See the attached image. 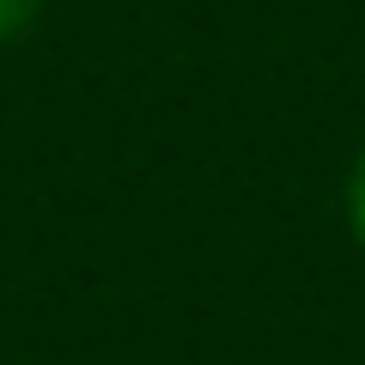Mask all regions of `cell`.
I'll return each mask as SVG.
<instances>
[{
  "mask_svg": "<svg viewBox=\"0 0 365 365\" xmlns=\"http://www.w3.org/2000/svg\"><path fill=\"white\" fill-rule=\"evenodd\" d=\"M43 6H49V0H0V49H6V43H25L31 31H37Z\"/></svg>",
  "mask_w": 365,
  "mask_h": 365,
  "instance_id": "6da1fadb",
  "label": "cell"
},
{
  "mask_svg": "<svg viewBox=\"0 0 365 365\" xmlns=\"http://www.w3.org/2000/svg\"><path fill=\"white\" fill-rule=\"evenodd\" d=\"M347 225H353V237H359V250H365V146H359V158H353V170H347Z\"/></svg>",
  "mask_w": 365,
  "mask_h": 365,
  "instance_id": "7a4b0ae2",
  "label": "cell"
}]
</instances>
